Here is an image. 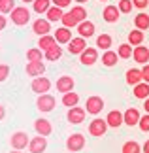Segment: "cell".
Listing matches in <instances>:
<instances>
[{"instance_id": "cell-37", "label": "cell", "mask_w": 149, "mask_h": 153, "mask_svg": "<svg viewBox=\"0 0 149 153\" xmlns=\"http://www.w3.org/2000/svg\"><path fill=\"white\" fill-rule=\"evenodd\" d=\"M15 10V0H0V13L8 15Z\"/></svg>"}, {"instance_id": "cell-14", "label": "cell", "mask_w": 149, "mask_h": 153, "mask_svg": "<svg viewBox=\"0 0 149 153\" xmlns=\"http://www.w3.org/2000/svg\"><path fill=\"white\" fill-rule=\"evenodd\" d=\"M47 149V138L45 136H34L30 138V144H28V151L30 153H42Z\"/></svg>"}, {"instance_id": "cell-10", "label": "cell", "mask_w": 149, "mask_h": 153, "mask_svg": "<svg viewBox=\"0 0 149 153\" xmlns=\"http://www.w3.org/2000/svg\"><path fill=\"white\" fill-rule=\"evenodd\" d=\"M85 49H87V40L81 38V36L72 38V40L68 42V51H70V55H81Z\"/></svg>"}, {"instance_id": "cell-39", "label": "cell", "mask_w": 149, "mask_h": 153, "mask_svg": "<svg viewBox=\"0 0 149 153\" xmlns=\"http://www.w3.org/2000/svg\"><path fill=\"white\" fill-rule=\"evenodd\" d=\"M138 127H140V131L149 132V114H145V115H142V117H140V123H138Z\"/></svg>"}, {"instance_id": "cell-42", "label": "cell", "mask_w": 149, "mask_h": 153, "mask_svg": "<svg viewBox=\"0 0 149 153\" xmlns=\"http://www.w3.org/2000/svg\"><path fill=\"white\" fill-rule=\"evenodd\" d=\"M51 2H53V6H59V8H68V6L70 4H72V0H51Z\"/></svg>"}, {"instance_id": "cell-47", "label": "cell", "mask_w": 149, "mask_h": 153, "mask_svg": "<svg viewBox=\"0 0 149 153\" xmlns=\"http://www.w3.org/2000/svg\"><path fill=\"white\" fill-rule=\"evenodd\" d=\"M144 110H145V114H149V98L144 100Z\"/></svg>"}, {"instance_id": "cell-15", "label": "cell", "mask_w": 149, "mask_h": 153, "mask_svg": "<svg viewBox=\"0 0 149 153\" xmlns=\"http://www.w3.org/2000/svg\"><path fill=\"white\" fill-rule=\"evenodd\" d=\"M119 15H121V11H119V8H117V6H113V4H108L104 8V11H102V19L106 23H117L119 21Z\"/></svg>"}, {"instance_id": "cell-28", "label": "cell", "mask_w": 149, "mask_h": 153, "mask_svg": "<svg viewBox=\"0 0 149 153\" xmlns=\"http://www.w3.org/2000/svg\"><path fill=\"white\" fill-rule=\"evenodd\" d=\"M134 27L140 28V30H147L149 28V15L145 11H140V13L134 17Z\"/></svg>"}, {"instance_id": "cell-1", "label": "cell", "mask_w": 149, "mask_h": 153, "mask_svg": "<svg viewBox=\"0 0 149 153\" xmlns=\"http://www.w3.org/2000/svg\"><path fill=\"white\" fill-rule=\"evenodd\" d=\"M85 19H87V10L79 4V6H74V8L70 10V11H66V13L62 15L61 23H62V27L74 28V27L79 25V23H83Z\"/></svg>"}, {"instance_id": "cell-3", "label": "cell", "mask_w": 149, "mask_h": 153, "mask_svg": "<svg viewBox=\"0 0 149 153\" xmlns=\"http://www.w3.org/2000/svg\"><path fill=\"white\" fill-rule=\"evenodd\" d=\"M28 144H30V138H28V134L23 132V131L13 132V134H11V138H10V146L13 149H19V151H23Z\"/></svg>"}, {"instance_id": "cell-9", "label": "cell", "mask_w": 149, "mask_h": 153, "mask_svg": "<svg viewBox=\"0 0 149 153\" xmlns=\"http://www.w3.org/2000/svg\"><path fill=\"white\" fill-rule=\"evenodd\" d=\"M83 148H85V136H83V134L76 132V134H72V136H68V140H66V149L68 151L77 153Z\"/></svg>"}, {"instance_id": "cell-24", "label": "cell", "mask_w": 149, "mask_h": 153, "mask_svg": "<svg viewBox=\"0 0 149 153\" xmlns=\"http://www.w3.org/2000/svg\"><path fill=\"white\" fill-rule=\"evenodd\" d=\"M134 97L140 98V100H145V98H149V83L147 81H140L138 85H134Z\"/></svg>"}, {"instance_id": "cell-41", "label": "cell", "mask_w": 149, "mask_h": 153, "mask_svg": "<svg viewBox=\"0 0 149 153\" xmlns=\"http://www.w3.org/2000/svg\"><path fill=\"white\" fill-rule=\"evenodd\" d=\"M132 4H134V8H138V10H145L149 6V0H132Z\"/></svg>"}, {"instance_id": "cell-51", "label": "cell", "mask_w": 149, "mask_h": 153, "mask_svg": "<svg viewBox=\"0 0 149 153\" xmlns=\"http://www.w3.org/2000/svg\"><path fill=\"white\" fill-rule=\"evenodd\" d=\"M100 2H108V0H100Z\"/></svg>"}, {"instance_id": "cell-19", "label": "cell", "mask_w": 149, "mask_h": 153, "mask_svg": "<svg viewBox=\"0 0 149 153\" xmlns=\"http://www.w3.org/2000/svg\"><path fill=\"white\" fill-rule=\"evenodd\" d=\"M32 30L38 34V36H45V34H49V30H51V23L47 21V19H36L32 23Z\"/></svg>"}, {"instance_id": "cell-48", "label": "cell", "mask_w": 149, "mask_h": 153, "mask_svg": "<svg viewBox=\"0 0 149 153\" xmlns=\"http://www.w3.org/2000/svg\"><path fill=\"white\" fill-rule=\"evenodd\" d=\"M76 2H77V4H85L87 0H76Z\"/></svg>"}, {"instance_id": "cell-17", "label": "cell", "mask_w": 149, "mask_h": 153, "mask_svg": "<svg viewBox=\"0 0 149 153\" xmlns=\"http://www.w3.org/2000/svg\"><path fill=\"white\" fill-rule=\"evenodd\" d=\"M34 131H36L40 136H49V134L53 132V125L47 119H44V117H40V119L34 121Z\"/></svg>"}, {"instance_id": "cell-21", "label": "cell", "mask_w": 149, "mask_h": 153, "mask_svg": "<svg viewBox=\"0 0 149 153\" xmlns=\"http://www.w3.org/2000/svg\"><path fill=\"white\" fill-rule=\"evenodd\" d=\"M123 117H125V125H128V127H134V125H138L140 123V111L136 110V108H128L127 111L123 114Z\"/></svg>"}, {"instance_id": "cell-43", "label": "cell", "mask_w": 149, "mask_h": 153, "mask_svg": "<svg viewBox=\"0 0 149 153\" xmlns=\"http://www.w3.org/2000/svg\"><path fill=\"white\" fill-rule=\"evenodd\" d=\"M142 78H144V81L149 83V62L144 64V68H142Z\"/></svg>"}, {"instance_id": "cell-6", "label": "cell", "mask_w": 149, "mask_h": 153, "mask_svg": "<svg viewBox=\"0 0 149 153\" xmlns=\"http://www.w3.org/2000/svg\"><path fill=\"white\" fill-rule=\"evenodd\" d=\"M36 108H38L40 111H44V114H49V111H53V108H55V97L49 95V93H45V95H38Z\"/></svg>"}, {"instance_id": "cell-23", "label": "cell", "mask_w": 149, "mask_h": 153, "mask_svg": "<svg viewBox=\"0 0 149 153\" xmlns=\"http://www.w3.org/2000/svg\"><path fill=\"white\" fill-rule=\"evenodd\" d=\"M140 81H144V78H142V68H128L127 70V83L134 87Z\"/></svg>"}, {"instance_id": "cell-38", "label": "cell", "mask_w": 149, "mask_h": 153, "mask_svg": "<svg viewBox=\"0 0 149 153\" xmlns=\"http://www.w3.org/2000/svg\"><path fill=\"white\" fill-rule=\"evenodd\" d=\"M117 8H119L121 13H130L132 8H134V4H132V0H119V2H117Z\"/></svg>"}, {"instance_id": "cell-49", "label": "cell", "mask_w": 149, "mask_h": 153, "mask_svg": "<svg viewBox=\"0 0 149 153\" xmlns=\"http://www.w3.org/2000/svg\"><path fill=\"white\" fill-rule=\"evenodd\" d=\"M21 2H25V4H28V2H34V0H21Z\"/></svg>"}, {"instance_id": "cell-20", "label": "cell", "mask_w": 149, "mask_h": 153, "mask_svg": "<svg viewBox=\"0 0 149 153\" xmlns=\"http://www.w3.org/2000/svg\"><path fill=\"white\" fill-rule=\"evenodd\" d=\"M132 57L138 64H147L149 62V48H145V45H136Z\"/></svg>"}, {"instance_id": "cell-35", "label": "cell", "mask_w": 149, "mask_h": 153, "mask_svg": "<svg viewBox=\"0 0 149 153\" xmlns=\"http://www.w3.org/2000/svg\"><path fill=\"white\" fill-rule=\"evenodd\" d=\"M132 53H134V45H130L128 42H127V44H121V45L117 48L119 59H130V57H132Z\"/></svg>"}, {"instance_id": "cell-31", "label": "cell", "mask_w": 149, "mask_h": 153, "mask_svg": "<svg viewBox=\"0 0 149 153\" xmlns=\"http://www.w3.org/2000/svg\"><path fill=\"white\" fill-rule=\"evenodd\" d=\"M77 102H79V95L76 91H70V93H64L62 95V104L66 108H74V106H77Z\"/></svg>"}, {"instance_id": "cell-26", "label": "cell", "mask_w": 149, "mask_h": 153, "mask_svg": "<svg viewBox=\"0 0 149 153\" xmlns=\"http://www.w3.org/2000/svg\"><path fill=\"white\" fill-rule=\"evenodd\" d=\"M51 6H53L51 0H34V2H32V10L36 11L38 15H45L47 10H49Z\"/></svg>"}, {"instance_id": "cell-32", "label": "cell", "mask_w": 149, "mask_h": 153, "mask_svg": "<svg viewBox=\"0 0 149 153\" xmlns=\"http://www.w3.org/2000/svg\"><path fill=\"white\" fill-rule=\"evenodd\" d=\"M128 44L130 45H142L144 44V30H140V28H136V30H130L128 32Z\"/></svg>"}, {"instance_id": "cell-30", "label": "cell", "mask_w": 149, "mask_h": 153, "mask_svg": "<svg viewBox=\"0 0 149 153\" xmlns=\"http://www.w3.org/2000/svg\"><path fill=\"white\" fill-rule=\"evenodd\" d=\"M117 59H119L117 51L108 49V51H104V55H102V64H104V66H108V68H111V66H115V64H117Z\"/></svg>"}, {"instance_id": "cell-44", "label": "cell", "mask_w": 149, "mask_h": 153, "mask_svg": "<svg viewBox=\"0 0 149 153\" xmlns=\"http://www.w3.org/2000/svg\"><path fill=\"white\" fill-rule=\"evenodd\" d=\"M6 25H8V19H6V15H4V13H0V30H4Z\"/></svg>"}, {"instance_id": "cell-2", "label": "cell", "mask_w": 149, "mask_h": 153, "mask_svg": "<svg viewBox=\"0 0 149 153\" xmlns=\"http://www.w3.org/2000/svg\"><path fill=\"white\" fill-rule=\"evenodd\" d=\"M10 17H11V23H13V25L23 27L30 21V10H28L27 6H15V10L11 11Z\"/></svg>"}, {"instance_id": "cell-16", "label": "cell", "mask_w": 149, "mask_h": 153, "mask_svg": "<svg viewBox=\"0 0 149 153\" xmlns=\"http://www.w3.org/2000/svg\"><path fill=\"white\" fill-rule=\"evenodd\" d=\"M76 28H77V34H79L81 38H85V40L91 38V36H94V30H96V28H94V23L89 21V19H85L83 23H79Z\"/></svg>"}, {"instance_id": "cell-4", "label": "cell", "mask_w": 149, "mask_h": 153, "mask_svg": "<svg viewBox=\"0 0 149 153\" xmlns=\"http://www.w3.org/2000/svg\"><path fill=\"white\" fill-rule=\"evenodd\" d=\"M108 121L100 119V117H94V119L89 123V134L91 136H104L106 131H108Z\"/></svg>"}, {"instance_id": "cell-18", "label": "cell", "mask_w": 149, "mask_h": 153, "mask_svg": "<svg viewBox=\"0 0 149 153\" xmlns=\"http://www.w3.org/2000/svg\"><path fill=\"white\" fill-rule=\"evenodd\" d=\"M106 121H108V125L111 128H119L121 125H125V117L119 110H111L108 115H106Z\"/></svg>"}, {"instance_id": "cell-8", "label": "cell", "mask_w": 149, "mask_h": 153, "mask_svg": "<svg viewBox=\"0 0 149 153\" xmlns=\"http://www.w3.org/2000/svg\"><path fill=\"white\" fill-rule=\"evenodd\" d=\"M85 114H87L85 108H81V106H74V108H68L66 119H68V123H72V125H79V123L85 121Z\"/></svg>"}, {"instance_id": "cell-45", "label": "cell", "mask_w": 149, "mask_h": 153, "mask_svg": "<svg viewBox=\"0 0 149 153\" xmlns=\"http://www.w3.org/2000/svg\"><path fill=\"white\" fill-rule=\"evenodd\" d=\"M4 117H6V108H4L2 104H0V121H2Z\"/></svg>"}, {"instance_id": "cell-46", "label": "cell", "mask_w": 149, "mask_h": 153, "mask_svg": "<svg viewBox=\"0 0 149 153\" xmlns=\"http://www.w3.org/2000/svg\"><path fill=\"white\" fill-rule=\"evenodd\" d=\"M142 153H149V140H147L144 146H142Z\"/></svg>"}, {"instance_id": "cell-12", "label": "cell", "mask_w": 149, "mask_h": 153, "mask_svg": "<svg viewBox=\"0 0 149 153\" xmlns=\"http://www.w3.org/2000/svg\"><path fill=\"white\" fill-rule=\"evenodd\" d=\"M96 61H98V48H87L79 55V62L85 66H93Z\"/></svg>"}, {"instance_id": "cell-7", "label": "cell", "mask_w": 149, "mask_h": 153, "mask_svg": "<svg viewBox=\"0 0 149 153\" xmlns=\"http://www.w3.org/2000/svg\"><path fill=\"white\" fill-rule=\"evenodd\" d=\"M30 89L36 93V95H45V93L51 89V81L47 79L45 76H40V78H32Z\"/></svg>"}, {"instance_id": "cell-33", "label": "cell", "mask_w": 149, "mask_h": 153, "mask_svg": "<svg viewBox=\"0 0 149 153\" xmlns=\"http://www.w3.org/2000/svg\"><path fill=\"white\" fill-rule=\"evenodd\" d=\"M111 44H113V40L110 34H100V36L96 38V48L98 49H104V51H108L111 48Z\"/></svg>"}, {"instance_id": "cell-25", "label": "cell", "mask_w": 149, "mask_h": 153, "mask_svg": "<svg viewBox=\"0 0 149 153\" xmlns=\"http://www.w3.org/2000/svg\"><path fill=\"white\" fill-rule=\"evenodd\" d=\"M62 15H64L62 8H59V6H51V8L47 10V13H45V19L49 23H57V21L62 19Z\"/></svg>"}, {"instance_id": "cell-5", "label": "cell", "mask_w": 149, "mask_h": 153, "mask_svg": "<svg viewBox=\"0 0 149 153\" xmlns=\"http://www.w3.org/2000/svg\"><path fill=\"white\" fill-rule=\"evenodd\" d=\"M85 110H87V114H91V115H98L100 111L104 110V98L96 97V95L89 97L87 102H85Z\"/></svg>"}, {"instance_id": "cell-40", "label": "cell", "mask_w": 149, "mask_h": 153, "mask_svg": "<svg viewBox=\"0 0 149 153\" xmlns=\"http://www.w3.org/2000/svg\"><path fill=\"white\" fill-rule=\"evenodd\" d=\"M8 76H10V66L8 64H0V83L8 79Z\"/></svg>"}, {"instance_id": "cell-50", "label": "cell", "mask_w": 149, "mask_h": 153, "mask_svg": "<svg viewBox=\"0 0 149 153\" xmlns=\"http://www.w3.org/2000/svg\"><path fill=\"white\" fill-rule=\"evenodd\" d=\"M10 153H23V151H19V149H15V151H10Z\"/></svg>"}, {"instance_id": "cell-13", "label": "cell", "mask_w": 149, "mask_h": 153, "mask_svg": "<svg viewBox=\"0 0 149 153\" xmlns=\"http://www.w3.org/2000/svg\"><path fill=\"white\" fill-rule=\"evenodd\" d=\"M74 87H76V81L72 76H61V78L57 79V91L59 93H70V91H74Z\"/></svg>"}, {"instance_id": "cell-29", "label": "cell", "mask_w": 149, "mask_h": 153, "mask_svg": "<svg viewBox=\"0 0 149 153\" xmlns=\"http://www.w3.org/2000/svg\"><path fill=\"white\" fill-rule=\"evenodd\" d=\"M44 57H45V61L55 62V61H59V59L62 57V48H61V45H53L51 49L44 51Z\"/></svg>"}, {"instance_id": "cell-27", "label": "cell", "mask_w": 149, "mask_h": 153, "mask_svg": "<svg viewBox=\"0 0 149 153\" xmlns=\"http://www.w3.org/2000/svg\"><path fill=\"white\" fill-rule=\"evenodd\" d=\"M53 45H57V40H55V36H53V34H45V36H40V40H38V48H40L42 51L51 49Z\"/></svg>"}, {"instance_id": "cell-52", "label": "cell", "mask_w": 149, "mask_h": 153, "mask_svg": "<svg viewBox=\"0 0 149 153\" xmlns=\"http://www.w3.org/2000/svg\"><path fill=\"white\" fill-rule=\"evenodd\" d=\"M66 153H74V151H66Z\"/></svg>"}, {"instance_id": "cell-34", "label": "cell", "mask_w": 149, "mask_h": 153, "mask_svg": "<svg viewBox=\"0 0 149 153\" xmlns=\"http://www.w3.org/2000/svg\"><path fill=\"white\" fill-rule=\"evenodd\" d=\"M121 153H142V146L136 140H128V142L123 144Z\"/></svg>"}, {"instance_id": "cell-11", "label": "cell", "mask_w": 149, "mask_h": 153, "mask_svg": "<svg viewBox=\"0 0 149 153\" xmlns=\"http://www.w3.org/2000/svg\"><path fill=\"white\" fill-rule=\"evenodd\" d=\"M25 70L30 78H40V76L45 74V64H44V61H28Z\"/></svg>"}, {"instance_id": "cell-22", "label": "cell", "mask_w": 149, "mask_h": 153, "mask_svg": "<svg viewBox=\"0 0 149 153\" xmlns=\"http://www.w3.org/2000/svg\"><path fill=\"white\" fill-rule=\"evenodd\" d=\"M53 36H55V40H57V44H68L70 40H72V30H70L68 27H61V28H57L55 30V34H53Z\"/></svg>"}, {"instance_id": "cell-36", "label": "cell", "mask_w": 149, "mask_h": 153, "mask_svg": "<svg viewBox=\"0 0 149 153\" xmlns=\"http://www.w3.org/2000/svg\"><path fill=\"white\" fill-rule=\"evenodd\" d=\"M44 51L40 48H30L27 51V61H44Z\"/></svg>"}]
</instances>
